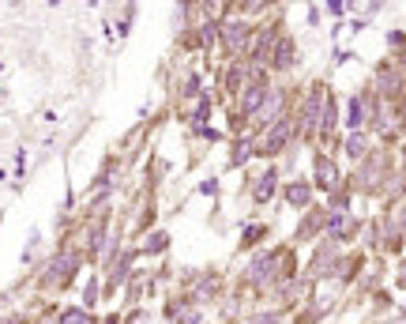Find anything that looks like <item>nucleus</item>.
I'll use <instances>...</instances> for the list:
<instances>
[{"label":"nucleus","mask_w":406,"mask_h":324,"mask_svg":"<svg viewBox=\"0 0 406 324\" xmlns=\"http://www.w3.org/2000/svg\"><path fill=\"white\" fill-rule=\"evenodd\" d=\"M290 245H275V249H256L245 264V275L241 283L252 287V290H271L279 283V268H282V256H286Z\"/></svg>","instance_id":"nucleus-1"},{"label":"nucleus","mask_w":406,"mask_h":324,"mask_svg":"<svg viewBox=\"0 0 406 324\" xmlns=\"http://www.w3.org/2000/svg\"><path fill=\"white\" fill-rule=\"evenodd\" d=\"M324 99H327V87L324 83H312L309 91H305V99L293 106V125H298V136L301 144H309L316 139V128H320V110H324Z\"/></svg>","instance_id":"nucleus-2"},{"label":"nucleus","mask_w":406,"mask_h":324,"mask_svg":"<svg viewBox=\"0 0 406 324\" xmlns=\"http://www.w3.org/2000/svg\"><path fill=\"white\" fill-rule=\"evenodd\" d=\"M252 35H256V27L245 23V19H218V49H222L229 61H245Z\"/></svg>","instance_id":"nucleus-3"},{"label":"nucleus","mask_w":406,"mask_h":324,"mask_svg":"<svg viewBox=\"0 0 406 324\" xmlns=\"http://www.w3.org/2000/svg\"><path fill=\"white\" fill-rule=\"evenodd\" d=\"M267 91H271V72H252L245 91L237 94V117L241 121L252 125V117L263 110V102H267Z\"/></svg>","instance_id":"nucleus-4"},{"label":"nucleus","mask_w":406,"mask_h":324,"mask_svg":"<svg viewBox=\"0 0 406 324\" xmlns=\"http://www.w3.org/2000/svg\"><path fill=\"white\" fill-rule=\"evenodd\" d=\"M391 155L388 151H369L365 158H361V170L354 174V185L361 189V192H380L383 189V181H388V174H391Z\"/></svg>","instance_id":"nucleus-5"},{"label":"nucleus","mask_w":406,"mask_h":324,"mask_svg":"<svg viewBox=\"0 0 406 324\" xmlns=\"http://www.w3.org/2000/svg\"><path fill=\"white\" fill-rule=\"evenodd\" d=\"M298 136V125H293V113H286L282 121H275L271 128H263V139H256V158H275L290 147V139Z\"/></svg>","instance_id":"nucleus-6"},{"label":"nucleus","mask_w":406,"mask_h":324,"mask_svg":"<svg viewBox=\"0 0 406 324\" xmlns=\"http://www.w3.org/2000/svg\"><path fill=\"white\" fill-rule=\"evenodd\" d=\"M286 113H293V99H290V91L282 87H275V83H271V91H267V102H263V110L252 117V128H271L275 121H282V117Z\"/></svg>","instance_id":"nucleus-7"},{"label":"nucleus","mask_w":406,"mask_h":324,"mask_svg":"<svg viewBox=\"0 0 406 324\" xmlns=\"http://www.w3.org/2000/svg\"><path fill=\"white\" fill-rule=\"evenodd\" d=\"M338 185H343V174H338L335 158H331V155H324V151H316V155H312V189H320V192H335Z\"/></svg>","instance_id":"nucleus-8"},{"label":"nucleus","mask_w":406,"mask_h":324,"mask_svg":"<svg viewBox=\"0 0 406 324\" xmlns=\"http://www.w3.org/2000/svg\"><path fill=\"white\" fill-rule=\"evenodd\" d=\"M357 230H361V223L350 211H327L324 215V237H331V242H338V245L350 242Z\"/></svg>","instance_id":"nucleus-9"},{"label":"nucleus","mask_w":406,"mask_h":324,"mask_svg":"<svg viewBox=\"0 0 406 324\" xmlns=\"http://www.w3.org/2000/svg\"><path fill=\"white\" fill-rule=\"evenodd\" d=\"M248 61H226L222 68H218V83H222V91L229 94V99H237L241 91H245V83H248Z\"/></svg>","instance_id":"nucleus-10"},{"label":"nucleus","mask_w":406,"mask_h":324,"mask_svg":"<svg viewBox=\"0 0 406 324\" xmlns=\"http://www.w3.org/2000/svg\"><path fill=\"white\" fill-rule=\"evenodd\" d=\"M293 64H298V42H293V35H279L275 49H271V61H267V72L286 75Z\"/></svg>","instance_id":"nucleus-11"},{"label":"nucleus","mask_w":406,"mask_h":324,"mask_svg":"<svg viewBox=\"0 0 406 324\" xmlns=\"http://www.w3.org/2000/svg\"><path fill=\"white\" fill-rule=\"evenodd\" d=\"M252 158H256V136H252V132H237L234 139H229L226 170H245Z\"/></svg>","instance_id":"nucleus-12"},{"label":"nucleus","mask_w":406,"mask_h":324,"mask_svg":"<svg viewBox=\"0 0 406 324\" xmlns=\"http://www.w3.org/2000/svg\"><path fill=\"white\" fill-rule=\"evenodd\" d=\"M372 110H376V102H372V94H369V91L354 94V99L346 102V125H350V132H361V128L369 125Z\"/></svg>","instance_id":"nucleus-13"},{"label":"nucleus","mask_w":406,"mask_h":324,"mask_svg":"<svg viewBox=\"0 0 406 324\" xmlns=\"http://www.w3.org/2000/svg\"><path fill=\"white\" fill-rule=\"evenodd\" d=\"M312 197H316V189H312V181H305V177H290L286 185H282V200H286L293 211H309Z\"/></svg>","instance_id":"nucleus-14"},{"label":"nucleus","mask_w":406,"mask_h":324,"mask_svg":"<svg viewBox=\"0 0 406 324\" xmlns=\"http://www.w3.org/2000/svg\"><path fill=\"white\" fill-rule=\"evenodd\" d=\"M376 91L383 94V99H399V94L406 91V72L395 68V64H380L376 68Z\"/></svg>","instance_id":"nucleus-15"},{"label":"nucleus","mask_w":406,"mask_h":324,"mask_svg":"<svg viewBox=\"0 0 406 324\" xmlns=\"http://www.w3.org/2000/svg\"><path fill=\"white\" fill-rule=\"evenodd\" d=\"M222 294H226V275L222 272H203L200 275V283L192 287V298L196 301H222Z\"/></svg>","instance_id":"nucleus-16"},{"label":"nucleus","mask_w":406,"mask_h":324,"mask_svg":"<svg viewBox=\"0 0 406 324\" xmlns=\"http://www.w3.org/2000/svg\"><path fill=\"white\" fill-rule=\"evenodd\" d=\"M275 192H279V166H263L260 177H256V185H252V204L263 208V204L275 200Z\"/></svg>","instance_id":"nucleus-17"},{"label":"nucleus","mask_w":406,"mask_h":324,"mask_svg":"<svg viewBox=\"0 0 406 324\" xmlns=\"http://www.w3.org/2000/svg\"><path fill=\"white\" fill-rule=\"evenodd\" d=\"M80 272V256L75 253H61L57 261H53L49 268H46V287L53 283V287H61V283H68V279Z\"/></svg>","instance_id":"nucleus-18"},{"label":"nucleus","mask_w":406,"mask_h":324,"mask_svg":"<svg viewBox=\"0 0 406 324\" xmlns=\"http://www.w3.org/2000/svg\"><path fill=\"white\" fill-rule=\"evenodd\" d=\"M324 215H327V211H324V208H316V204H312V208L301 215V223H298V234H293V242H312L316 234H324Z\"/></svg>","instance_id":"nucleus-19"},{"label":"nucleus","mask_w":406,"mask_h":324,"mask_svg":"<svg viewBox=\"0 0 406 324\" xmlns=\"http://www.w3.org/2000/svg\"><path fill=\"white\" fill-rule=\"evenodd\" d=\"M192 313H196V298L192 294H177L173 301H166V324H189Z\"/></svg>","instance_id":"nucleus-20"},{"label":"nucleus","mask_w":406,"mask_h":324,"mask_svg":"<svg viewBox=\"0 0 406 324\" xmlns=\"http://www.w3.org/2000/svg\"><path fill=\"white\" fill-rule=\"evenodd\" d=\"M335 125H338V102H335V94L327 91L324 110H320V128H316V139H331V136H335Z\"/></svg>","instance_id":"nucleus-21"},{"label":"nucleus","mask_w":406,"mask_h":324,"mask_svg":"<svg viewBox=\"0 0 406 324\" xmlns=\"http://www.w3.org/2000/svg\"><path fill=\"white\" fill-rule=\"evenodd\" d=\"M343 151H346V158H350V162H361V158H365L369 151H372V144H369V136H365V132H350V136H346V144H343Z\"/></svg>","instance_id":"nucleus-22"},{"label":"nucleus","mask_w":406,"mask_h":324,"mask_svg":"<svg viewBox=\"0 0 406 324\" xmlns=\"http://www.w3.org/2000/svg\"><path fill=\"white\" fill-rule=\"evenodd\" d=\"M267 230H271L267 223H248V226H245V234H241V249H256L263 237H267Z\"/></svg>","instance_id":"nucleus-23"},{"label":"nucleus","mask_w":406,"mask_h":324,"mask_svg":"<svg viewBox=\"0 0 406 324\" xmlns=\"http://www.w3.org/2000/svg\"><path fill=\"white\" fill-rule=\"evenodd\" d=\"M207 117H211V94L203 91L200 99L192 102V113H189V121H192L196 128H203V125H207Z\"/></svg>","instance_id":"nucleus-24"},{"label":"nucleus","mask_w":406,"mask_h":324,"mask_svg":"<svg viewBox=\"0 0 406 324\" xmlns=\"http://www.w3.org/2000/svg\"><path fill=\"white\" fill-rule=\"evenodd\" d=\"M200 49H215L218 46V19H203V27H200Z\"/></svg>","instance_id":"nucleus-25"},{"label":"nucleus","mask_w":406,"mask_h":324,"mask_svg":"<svg viewBox=\"0 0 406 324\" xmlns=\"http://www.w3.org/2000/svg\"><path fill=\"white\" fill-rule=\"evenodd\" d=\"M162 249H170V230H158L144 242V253H162Z\"/></svg>","instance_id":"nucleus-26"},{"label":"nucleus","mask_w":406,"mask_h":324,"mask_svg":"<svg viewBox=\"0 0 406 324\" xmlns=\"http://www.w3.org/2000/svg\"><path fill=\"white\" fill-rule=\"evenodd\" d=\"M61 324H94V320H91V313H87V309L75 306V309H64L61 313Z\"/></svg>","instance_id":"nucleus-27"},{"label":"nucleus","mask_w":406,"mask_h":324,"mask_svg":"<svg viewBox=\"0 0 406 324\" xmlns=\"http://www.w3.org/2000/svg\"><path fill=\"white\" fill-rule=\"evenodd\" d=\"M181 94H184V99H200V94H203V75H189V80H184V87H181Z\"/></svg>","instance_id":"nucleus-28"},{"label":"nucleus","mask_w":406,"mask_h":324,"mask_svg":"<svg viewBox=\"0 0 406 324\" xmlns=\"http://www.w3.org/2000/svg\"><path fill=\"white\" fill-rule=\"evenodd\" d=\"M252 324H279V313H275V309H267V313H256V317H252Z\"/></svg>","instance_id":"nucleus-29"},{"label":"nucleus","mask_w":406,"mask_h":324,"mask_svg":"<svg viewBox=\"0 0 406 324\" xmlns=\"http://www.w3.org/2000/svg\"><path fill=\"white\" fill-rule=\"evenodd\" d=\"M395 230H399V234L406 237V204H402V208H399V219H395Z\"/></svg>","instance_id":"nucleus-30"},{"label":"nucleus","mask_w":406,"mask_h":324,"mask_svg":"<svg viewBox=\"0 0 406 324\" xmlns=\"http://www.w3.org/2000/svg\"><path fill=\"white\" fill-rule=\"evenodd\" d=\"M200 192H203V197H215V192H218V181H215V177H211V181H203Z\"/></svg>","instance_id":"nucleus-31"},{"label":"nucleus","mask_w":406,"mask_h":324,"mask_svg":"<svg viewBox=\"0 0 406 324\" xmlns=\"http://www.w3.org/2000/svg\"><path fill=\"white\" fill-rule=\"evenodd\" d=\"M327 12H331V15H343L346 4H343V0H331V4H327Z\"/></svg>","instance_id":"nucleus-32"},{"label":"nucleus","mask_w":406,"mask_h":324,"mask_svg":"<svg viewBox=\"0 0 406 324\" xmlns=\"http://www.w3.org/2000/svg\"><path fill=\"white\" fill-rule=\"evenodd\" d=\"M94 298H98V283H87V306H94Z\"/></svg>","instance_id":"nucleus-33"},{"label":"nucleus","mask_w":406,"mask_h":324,"mask_svg":"<svg viewBox=\"0 0 406 324\" xmlns=\"http://www.w3.org/2000/svg\"><path fill=\"white\" fill-rule=\"evenodd\" d=\"M128 324H147V313H144V309H136V313L128 317Z\"/></svg>","instance_id":"nucleus-34"},{"label":"nucleus","mask_w":406,"mask_h":324,"mask_svg":"<svg viewBox=\"0 0 406 324\" xmlns=\"http://www.w3.org/2000/svg\"><path fill=\"white\" fill-rule=\"evenodd\" d=\"M200 136H203V139H211V144H215V139H222V136H218V132H215V128H207V125L200 128Z\"/></svg>","instance_id":"nucleus-35"},{"label":"nucleus","mask_w":406,"mask_h":324,"mask_svg":"<svg viewBox=\"0 0 406 324\" xmlns=\"http://www.w3.org/2000/svg\"><path fill=\"white\" fill-rule=\"evenodd\" d=\"M0 324H27L23 317H8V320H0Z\"/></svg>","instance_id":"nucleus-36"},{"label":"nucleus","mask_w":406,"mask_h":324,"mask_svg":"<svg viewBox=\"0 0 406 324\" xmlns=\"http://www.w3.org/2000/svg\"><path fill=\"white\" fill-rule=\"evenodd\" d=\"M102 324H120V317H106Z\"/></svg>","instance_id":"nucleus-37"},{"label":"nucleus","mask_w":406,"mask_h":324,"mask_svg":"<svg viewBox=\"0 0 406 324\" xmlns=\"http://www.w3.org/2000/svg\"><path fill=\"white\" fill-rule=\"evenodd\" d=\"M0 298H4V294H0Z\"/></svg>","instance_id":"nucleus-38"}]
</instances>
